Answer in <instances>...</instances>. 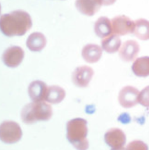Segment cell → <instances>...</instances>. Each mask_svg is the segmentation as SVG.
<instances>
[{"label":"cell","instance_id":"1","mask_svg":"<svg viewBox=\"0 0 149 150\" xmlns=\"http://www.w3.org/2000/svg\"><path fill=\"white\" fill-rule=\"evenodd\" d=\"M32 26L30 15L22 10L14 11L0 16V30L8 37L23 36Z\"/></svg>","mask_w":149,"mask_h":150},{"label":"cell","instance_id":"2","mask_svg":"<svg viewBox=\"0 0 149 150\" xmlns=\"http://www.w3.org/2000/svg\"><path fill=\"white\" fill-rule=\"evenodd\" d=\"M67 139L76 150H87L89 143L86 139V120L82 118H75L70 120L67 124Z\"/></svg>","mask_w":149,"mask_h":150},{"label":"cell","instance_id":"3","mask_svg":"<svg viewBox=\"0 0 149 150\" xmlns=\"http://www.w3.org/2000/svg\"><path fill=\"white\" fill-rule=\"evenodd\" d=\"M53 116V109L50 105L44 101L33 102L26 105L21 112L22 121L27 125L38 121H47Z\"/></svg>","mask_w":149,"mask_h":150},{"label":"cell","instance_id":"4","mask_svg":"<svg viewBox=\"0 0 149 150\" xmlns=\"http://www.w3.org/2000/svg\"><path fill=\"white\" fill-rule=\"evenodd\" d=\"M20 126L13 121H4L0 125V140L6 144L18 142L22 138Z\"/></svg>","mask_w":149,"mask_h":150},{"label":"cell","instance_id":"5","mask_svg":"<svg viewBox=\"0 0 149 150\" xmlns=\"http://www.w3.org/2000/svg\"><path fill=\"white\" fill-rule=\"evenodd\" d=\"M24 57L25 52L23 49L13 46L5 50L2 56V60L7 67L15 68L21 64Z\"/></svg>","mask_w":149,"mask_h":150},{"label":"cell","instance_id":"6","mask_svg":"<svg viewBox=\"0 0 149 150\" xmlns=\"http://www.w3.org/2000/svg\"><path fill=\"white\" fill-rule=\"evenodd\" d=\"M94 71L89 66H81L76 68L72 74V81L74 85L80 88L86 87L91 81Z\"/></svg>","mask_w":149,"mask_h":150},{"label":"cell","instance_id":"7","mask_svg":"<svg viewBox=\"0 0 149 150\" xmlns=\"http://www.w3.org/2000/svg\"><path fill=\"white\" fill-rule=\"evenodd\" d=\"M48 88L46 83L41 81H33L28 88V93L30 98L33 102L46 100Z\"/></svg>","mask_w":149,"mask_h":150},{"label":"cell","instance_id":"8","mask_svg":"<svg viewBox=\"0 0 149 150\" xmlns=\"http://www.w3.org/2000/svg\"><path fill=\"white\" fill-rule=\"evenodd\" d=\"M111 25L114 33L122 35L133 32L135 27V23L128 17L124 16L115 17L113 19Z\"/></svg>","mask_w":149,"mask_h":150},{"label":"cell","instance_id":"9","mask_svg":"<svg viewBox=\"0 0 149 150\" xmlns=\"http://www.w3.org/2000/svg\"><path fill=\"white\" fill-rule=\"evenodd\" d=\"M101 4L98 0H76L75 6L82 14L92 16L100 9Z\"/></svg>","mask_w":149,"mask_h":150},{"label":"cell","instance_id":"10","mask_svg":"<svg viewBox=\"0 0 149 150\" xmlns=\"http://www.w3.org/2000/svg\"><path fill=\"white\" fill-rule=\"evenodd\" d=\"M47 39L40 32H34L29 35L26 41L27 48L32 52H40L46 46Z\"/></svg>","mask_w":149,"mask_h":150},{"label":"cell","instance_id":"11","mask_svg":"<svg viewBox=\"0 0 149 150\" xmlns=\"http://www.w3.org/2000/svg\"><path fill=\"white\" fill-rule=\"evenodd\" d=\"M102 54L100 47L94 44L86 45L82 49V56L87 63H94L99 60Z\"/></svg>","mask_w":149,"mask_h":150},{"label":"cell","instance_id":"12","mask_svg":"<svg viewBox=\"0 0 149 150\" xmlns=\"http://www.w3.org/2000/svg\"><path fill=\"white\" fill-rule=\"evenodd\" d=\"M106 143L114 149H120L125 143V137L122 131L119 129H112L108 131L105 136Z\"/></svg>","mask_w":149,"mask_h":150},{"label":"cell","instance_id":"13","mask_svg":"<svg viewBox=\"0 0 149 150\" xmlns=\"http://www.w3.org/2000/svg\"><path fill=\"white\" fill-rule=\"evenodd\" d=\"M139 49V45L136 42L129 40L124 44L119 54L124 60L131 61L137 56Z\"/></svg>","mask_w":149,"mask_h":150},{"label":"cell","instance_id":"14","mask_svg":"<svg viewBox=\"0 0 149 150\" xmlns=\"http://www.w3.org/2000/svg\"><path fill=\"white\" fill-rule=\"evenodd\" d=\"M65 96V91L63 88L57 85L51 86L48 88L46 101L53 104L59 103L64 100Z\"/></svg>","mask_w":149,"mask_h":150},{"label":"cell","instance_id":"15","mask_svg":"<svg viewBox=\"0 0 149 150\" xmlns=\"http://www.w3.org/2000/svg\"><path fill=\"white\" fill-rule=\"evenodd\" d=\"M112 30V25L106 17L100 18L95 23L94 31L100 38L108 36Z\"/></svg>","mask_w":149,"mask_h":150},{"label":"cell","instance_id":"16","mask_svg":"<svg viewBox=\"0 0 149 150\" xmlns=\"http://www.w3.org/2000/svg\"><path fill=\"white\" fill-rule=\"evenodd\" d=\"M132 87L125 88L120 93L119 100L121 103L125 107H131L134 104L136 103V97L138 91L132 93L131 96L130 94L134 90Z\"/></svg>","mask_w":149,"mask_h":150},{"label":"cell","instance_id":"17","mask_svg":"<svg viewBox=\"0 0 149 150\" xmlns=\"http://www.w3.org/2000/svg\"><path fill=\"white\" fill-rule=\"evenodd\" d=\"M133 71L136 75L146 76L149 75V57H141L134 63Z\"/></svg>","mask_w":149,"mask_h":150},{"label":"cell","instance_id":"18","mask_svg":"<svg viewBox=\"0 0 149 150\" xmlns=\"http://www.w3.org/2000/svg\"><path fill=\"white\" fill-rule=\"evenodd\" d=\"M134 32L135 35L142 40H148L149 39V22L141 19L135 23Z\"/></svg>","mask_w":149,"mask_h":150},{"label":"cell","instance_id":"19","mask_svg":"<svg viewBox=\"0 0 149 150\" xmlns=\"http://www.w3.org/2000/svg\"><path fill=\"white\" fill-rule=\"evenodd\" d=\"M103 49L108 53H114L117 51L121 45V40L117 36H108L101 42Z\"/></svg>","mask_w":149,"mask_h":150},{"label":"cell","instance_id":"20","mask_svg":"<svg viewBox=\"0 0 149 150\" xmlns=\"http://www.w3.org/2000/svg\"><path fill=\"white\" fill-rule=\"evenodd\" d=\"M127 150H148L147 146L142 142L136 141L130 143Z\"/></svg>","mask_w":149,"mask_h":150},{"label":"cell","instance_id":"21","mask_svg":"<svg viewBox=\"0 0 149 150\" xmlns=\"http://www.w3.org/2000/svg\"><path fill=\"white\" fill-rule=\"evenodd\" d=\"M139 102L144 106H149V86L146 88L139 96Z\"/></svg>","mask_w":149,"mask_h":150},{"label":"cell","instance_id":"22","mask_svg":"<svg viewBox=\"0 0 149 150\" xmlns=\"http://www.w3.org/2000/svg\"><path fill=\"white\" fill-rule=\"evenodd\" d=\"M101 5H110L115 2V0H98Z\"/></svg>","mask_w":149,"mask_h":150},{"label":"cell","instance_id":"23","mask_svg":"<svg viewBox=\"0 0 149 150\" xmlns=\"http://www.w3.org/2000/svg\"><path fill=\"white\" fill-rule=\"evenodd\" d=\"M114 150H123V149H121V148H120V149H115Z\"/></svg>","mask_w":149,"mask_h":150},{"label":"cell","instance_id":"24","mask_svg":"<svg viewBox=\"0 0 149 150\" xmlns=\"http://www.w3.org/2000/svg\"><path fill=\"white\" fill-rule=\"evenodd\" d=\"M1 5L0 4V14H1Z\"/></svg>","mask_w":149,"mask_h":150}]
</instances>
